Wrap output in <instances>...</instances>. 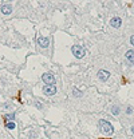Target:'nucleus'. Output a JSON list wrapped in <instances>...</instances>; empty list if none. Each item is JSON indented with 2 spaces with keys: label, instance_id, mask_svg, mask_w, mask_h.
<instances>
[{
  "label": "nucleus",
  "instance_id": "obj_1",
  "mask_svg": "<svg viewBox=\"0 0 134 139\" xmlns=\"http://www.w3.org/2000/svg\"><path fill=\"white\" fill-rule=\"evenodd\" d=\"M99 127L102 130V132H105L106 135H113L114 132V127L110 122L107 120H99Z\"/></svg>",
  "mask_w": 134,
  "mask_h": 139
},
{
  "label": "nucleus",
  "instance_id": "obj_2",
  "mask_svg": "<svg viewBox=\"0 0 134 139\" xmlns=\"http://www.w3.org/2000/svg\"><path fill=\"white\" fill-rule=\"evenodd\" d=\"M42 80L46 83V86H54L55 84V78H54L52 74H50V72H46L42 75Z\"/></svg>",
  "mask_w": 134,
  "mask_h": 139
},
{
  "label": "nucleus",
  "instance_id": "obj_3",
  "mask_svg": "<svg viewBox=\"0 0 134 139\" xmlns=\"http://www.w3.org/2000/svg\"><path fill=\"white\" fill-rule=\"evenodd\" d=\"M71 52H73V55L75 56V58H78V59H81V58L85 56V48L81 47V46H74L73 48H71Z\"/></svg>",
  "mask_w": 134,
  "mask_h": 139
},
{
  "label": "nucleus",
  "instance_id": "obj_4",
  "mask_svg": "<svg viewBox=\"0 0 134 139\" xmlns=\"http://www.w3.org/2000/svg\"><path fill=\"white\" fill-rule=\"evenodd\" d=\"M43 92L48 96H52L56 94V88H55V86H46L43 88Z\"/></svg>",
  "mask_w": 134,
  "mask_h": 139
},
{
  "label": "nucleus",
  "instance_id": "obj_5",
  "mask_svg": "<svg viewBox=\"0 0 134 139\" xmlns=\"http://www.w3.org/2000/svg\"><path fill=\"white\" fill-rule=\"evenodd\" d=\"M98 78L101 79L102 82H106L109 78H110V72L106 71V70H101V71L98 72Z\"/></svg>",
  "mask_w": 134,
  "mask_h": 139
},
{
  "label": "nucleus",
  "instance_id": "obj_6",
  "mask_svg": "<svg viewBox=\"0 0 134 139\" xmlns=\"http://www.w3.org/2000/svg\"><path fill=\"white\" fill-rule=\"evenodd\" d=\"M121 24H122V20H121V17H113L110 20V26L113 28H119Z\"/></svg>",
  "mask_w": 134,
  "mask_h": 139
},
{
  "label": "nucleus",
  "instance_id": "obj_7",
  "mask_svg": "<svg viewBox=\"0 0 134 139\" xmlns=\"http://www.w3.org/2000/svg\"><path fill=\"white\" fill-rule=\"evenodd\" d=\"M38 43H39V46L40 47H43V48H46V47H48L50 46V39L48 38H39L38 39Z\"/></svg>",
  "mask_w": 134,
  "mask_h": 139
},
{
  "label": "nucleus",
  "instance_id": "obj_8",
  "mask_svg": "<svg viewBox=\"0 0 134 139\" xmlns=\"http://www.w3.org/2000/svg\"><path fill=\"white\" fill-rule=\"evenodd\" d=\"M1 12H3L4 15H9L12 12V7L9 6V4H4V6L1 7Z\"/></svg>",
  "mask_w": 134,
  "mask_h": 139
},
{
  "label": "nucleus",
  "instance_id": "obj_9",
  "mask_svg": "<svg viewBox=\"0 0 134 139\" xmlns=\"http://www.w3.org/2000/svg\"><path fill=\"white\" fill-rule=\"evenodd\" d=\"M126 58H127V60L130 62V63H133V62H134V55H133V49H129V51L126 52Z\"/></svg>",
  "mask_w": 134,
  "mask_h": 139
},
{
  "label": "nucleus",
  "instance_id": "obj_10",
  "mask_svg": "<svg viewBox=\"0 0 134 139\" xmlns=\"http://www.w3.org/2000/svg\"><path fill=\"white\" fill-rule=\"evenodd\" d=\"M111 112H113V115H119L121 108L118 107V106H113V107H111Z\"/></svg>",
  "mask_w": 134,
  "mask_h": 139
},
{
  "label": "nucleus",
  "instance_id": "obj_11",
  "mask_svg": "<svg viewBox=\"0 0 134 139\" xmlns=\"http://www.w3.org/2000/svg\"><path fill=\"white\" fill-rule=\"evenodd\" d=\"M73 91H74V96H76V98H78V96H82V92L78 90V88H74Z\"/></svg>",
  "mask_w": 134,
  "mask_h": 139
},
{
  "label": "nucleus",
  "instance_id": "obj_12",
  "mask_svg": "<svg viewBox=\"0 0 134 139\" xmlns=\"http://www.w3.org/2000/svg\"><path fill=\"white\" fill-rule=\"evenodd\" d=\"M7 128L14 130V128H15V123H14V122H8V123H7Z\"/></svg>",
  "mask_w": 134,
  "mask_h": 139
},
{
  "label": "nucleus",
  "instance_id": "obj_13",
  "mask_svg": "<svg viewBox=\"0 0 134 139\" xmlns=\"http://www.w3.org/2000/svg\"><path fill=\"white\" fill-rule=\"evenodd\" d=\"M15 118V114H8V115H6V119H8V120H11V119Z\"/></svg>",
  "mask_w": 134,
  "mask_h": 139
},
{
  "label": "nucleus",
  "instance_id": "obj_14",
  "mask_svg": "<svg viewBox=\"0 0 134 139\" xmlns=\"http://www.w3.org/2000/svg\"><path fill=\"white\" fill-rule=\"evenodd\" d=\"M126 114H129V115H130V114H133V108H131V106H129V107L126 108Z\"/></svg>",
  "mask_w": 134,
  "mask_h": 139
},
{
  "label": "nucleus",
  "instance_id": "obj_15",
  "mask_svg": "<svg viewBox=\"0 0 134 139\" xmlns=\"http://www.w3.org/2000/svg\"><path fill=\"white\" fill-rule=\"evenodd\" d=\"M130 43L134 44V36H130Z\"/></svg>",
  "mask_w": 134,
  "mask_h": 139
}]
</instances>
